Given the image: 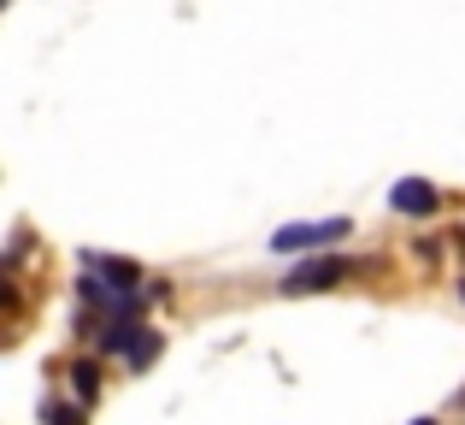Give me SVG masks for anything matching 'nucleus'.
I'll return each mask as SVG.
<instances>
[{"label":"nucleus","instance_id":"obj_1","mask_svg":"<svg viewBox=\"0 0 465 425\" xmlns=\"http://www.w3.org/2000/svg\"><path fill=\"white\" fill-rule=\"evenodd\" d=\"M353 272H360V260H336V254H318V260L295 266V272L283 278V296H312V289H330V284H341V278H353Z\"/></svg>","mask_w":465,"mask_h":425},{"label":"nucleus","instance_id":"obj_2","mask_svg":"<svg viewBox=\"0 0 465 425\" xmlns=\"http://www.w3.org/2000/svg\"><path fill=\"white\" fill-rule=\"evenodd\" d=\"M348 237V218H318V225H283L272 237L277 254H301V248H324V242Z\"/></svg>","mask_w":465,"mask_h":425},{"label":"nucleus","instance_id":"obj_3","mask_svg":"<svg viewBox=\"0 0 465 425\" xmlns=\"http://www.w3.org/2000/svg\"><path fill=\"white\" fill-rule=\"evenodd\" d=\"M83 272L101 278V284H113V289H142V266L113 260V254H83Z\"/></svg>","mask_w":465,"mask_h":425},{"label":"nucleus","instance_id":"obj_4","mask_svg":"<svg viewBox=\"0 0 465 425\" xmlns=\"http://www.w3.org/2000/svg\"><path fill=\"white\" fill-rule=\"evenodd\" d=\"M389 201H395V213L419 218V213H436V201H442V196H436V184H424V177H401Z\"/></svg>","mask_w":465,"mask_h":425},{"label":"nucleus","instance_id":"obj_5","mask_svg":"<svg viewBox=\"0 0 465 425\" xmlns=\"http://www.w3.org/2000/svg\"><path fill=\"white\" fill-rule=\"evenodd\" d=\"M71 379H77V402H89V396L101 390V367H94V360H77V367H71Z\"/></svg>","mask_w":465,"mask_h":425},{"label":"nucleus","instance_id":"obj_6","mask_svg":"<svg viewBox=\"0 0 465 425\" xmlns=\"http://www.w3.org/2000/svg\"><path fill=\"white\" fill-rule=\"evenodd\" d=\"M47 425H83L77 408H47Z\"/></svg>","mask_w":465,"mask_h":425},{"label":"nucleus","instance_id":"obj_7","mask_svg":"<svg viewBox=\"0 0 465 425\" xmlns=\"http://www.w3.org/2000/svg\"><path fill=\"white\" fill-rule=\"evenodd\" d=\"M412 425H436V420H412Z\"/></svg>","mask_w":465,"mask_h":425},{"label":"nucleus","instance_id":"obj_8","mask_svg":"<svg viewBox=\"0 0 465 425\" xmlns=\"http://www.w3.org/2000/svg\"><path fill=\"white\" fill-rule=\"evenodd\" d=\"M460 296H465V284H460Z\"/></svg>","mask_w":465,"mask_h":425},{"label":"nucleus","instance_id":"obj_9","mask_svg":"<svg viewBox=\"0 0 465 425\" xmlns=\"http://www.w3.org/2000/svg\"><path fill=\"white\" fill-rule=\"evenodd\" d=\"M460 242H465V230H460Z\"/></svg>","mask_w":465,"mask_h":425}]
</instances>
